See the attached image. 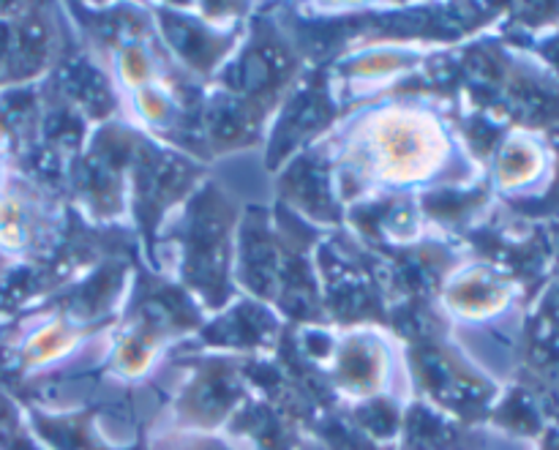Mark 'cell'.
<instances>
[{
  "label": "cell",
  "instance_id": "obj_2",
  "mask_svg": "<svg viewBox=\"0 0 559 450\" xmlns=\"http://www.w3.org/2000/svg\"><path fill=\"white\" fill-rule=\"evenodd\" d=\"M551 162V145L538 142L535 137H513L500 153L502 186L524 189L546 173Z\"/></svg>",
  "mask_w": 559,
  "mask_h": 450
},
{
  "label": "cell",
  "instance_id": "obj_4",
  "mask_svg": "<svg viewBox=\"0 0 559 450\" xmlns=\"http://www.w3.org/2000/svg\"><path fill=\"white\" fill-rule=\"evenodd\" d=\"M538 55H540V58H544L546 69H549L551 74H555L557 80H559V25L549 33V36L540 38Z\"/></svg>",
  "mask_w": 559,
  "mask_h": 450
},
{
  "label": "cell",
  "instance_id": "obj_5",
  "mask_svg": "<svg viewBox=\"0 0 559 450\" xmlns=\"http://www.w3.org/2000/svg\"><path fill=\"white\" fill-rule=\"evenodd\" d=\"M535 450H559V429L549 426V429L544 431V437L535 442Z\"/></svg>",
  "mask_w": 559,
  "mask_h": 450
},
{
  "label": "cell",
  "instance_id": "obj_1",
  "mask_svg": "<svg viewBox=\"0 0 559 450\" xmlns=\"http://www.w3.org/2000/svg\"><path fill=\"white\" fill-rule=\"evenodd\" d=\"M486 421H491L495 429L506 431V435L516 437V440L530 442H538L544 437V431L549 429L538 402H535V396L527 388H513L506 399L495 402V407H491Z\"/></svg>",
  "mask_w": 559,
  "mask_h": 450
},
{
  "label": "cell",
  "instance_id": "obj_3",
  "mask_svg": "<svg viewBox=\"0 0 559 450\" xmlns=\"http://www.w3.org/2000/svg\"><path fill=\"white\" fill-rule=\"evenodd\" d=\"M156 450H238L233 448L229 442L216 440V437H173V440H164L162 446H156Z\"/></svg>",
  "mask_w": 559,
  "mask_h": 450
}]
</instances>
